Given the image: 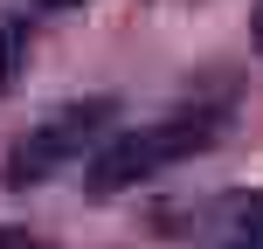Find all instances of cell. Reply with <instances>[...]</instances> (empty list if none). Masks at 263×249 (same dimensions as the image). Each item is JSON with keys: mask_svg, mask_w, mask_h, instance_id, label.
I'll return each mask as SVG.
<instances>
[{"mask_svg": "<svg viewBox=\"0 0 263 249\" xmlns=\"http://www.w3.org/2000/svg\"><path fill=\"white\" fill-rule=\"evenodd\" d=\"M229 125V90L215 97H187V104H173L166 118L139 125V131H118V139L104 145V152L90 159V194H125V187L153 180L159 166H173V159L201 152V145H215V131Z\"/></svg>", "mask_w": 263, "mask_h": 249, "instance_id": "cell-1", "label": "cell"}, {"mask_svg": "<svg viewBox=\"0 0 263 249\" xmlns=\"http://www.w3.org/2000/svg\"><path fill=\"white\" fill-rule=\"evenodd\" d=\"M97 125H111V97H90V104H63V111H49V118H42V125L7 152V187H35V180H49L63 159H77L83 145L97 139Z\"/></svg>", "mask_w": 263, "mask_h": 249, "instance_id": "cell-2", "label": "cell"}, {"mask_svg": "<svg viewBox=\"0 0 263 249\" xmlns=\"http://www.w3.org/2000/svg\"><path fill=\"white\" fill-rule=\"evenodd\" d=\"M215 249H263V194H236L215 215Z\"/></svg>", "mask_w": 263, "mask_h": 249, "instance_id": "cell-3", "label": "cell"}, {"mask_svg": "<svg viewBox=\"0 0 263 249\" xmlns=\"http://www.w3.org/2000/svg\"><path fill=\"white\" fill-rule=\"evenodd\" d=\"M28 69V21H0V97L21 83Z\"/></svg>", "mask_w": 263, "mask_h": 249, "instance_id": "cell-4", "label": "cell"}, {"mask_svg": "<svg viewBox=\"0 0 263 249\" xmlns=\"http://www.w3.org/2000/svg\"><path fill=\"white\" fill-rule=\"evenodd\" d=\"M250 42L263 49V0H256V14H250Z\"/></svg>", "mask_w": 263, "mask_h": 249, "instance_id": "cell-5", "label": "cell"}, {"mask_svg": "<svg viewBox=\"0 0 263 249\" xmlns=\"http://www.w3.org/2000/svg\"><path fill=\"white\" fill-rule=\"evenodd\" d=\"M0 249H28V242H21V236H14V228H0Z\"/></svg>", "mask_w": 263, "mask_h": 249, "instance_id": "cell-6", "label": "cell"}, {"mask_svg": "<svg viewBox=\"0 0 263 249\" xmlns=\"http://www.w3.org/2000/svg\"><path fill=\"white\" fill-rule=\"evenodd\" d=\"M42 7H83V0H42Z\"/></svg>", "mask_w": 263, "mask_h": 249, "instance_id": "cell-7", "label": "cell"}]
</instances>
